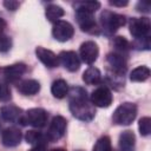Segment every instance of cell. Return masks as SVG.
Wrapping results in <instances>:
<instances>
[{"label":"cell","instance_id":"cell-8","mask_svg":"<svg viewBox=\"0 0 151 151\" xmlns=\"http://www.w3.org/2000/svg\"><path fill=\"white\" fill-rule=\"evenodd\" d=\"M52 34L54 37V39H57L58 41H67L70 40L73 34H74V28L73 26L65 20H59L57 22H54L53 28H52Z\"/></svg>","mask_w":151,"mask_h":151},{"label":"cell","instance_id":"cell-1","mask_svg":"<svg viewBox=\"0 0 151 151\" xmlns=\"http://www.w3.org/2000/svg\"><path fill=\"white\" fill-rule=\"evenodd\" d=\"M70 111L71 113L83 120L90 122L96 114L94 106L87 98L86 91L81 87H72L70 91Z\"/></svg>","mask_w":151,"mask_h":151},{"label":"cell","instance_id":"cell-23","mask_svg":"<svg viewBox=\"0 0 151 151\" xmlns=\"http://www.w3.org/2000/svg\"><path fill=\"white\" fill-rule=\"evenodd\" d=\"M64 13H65L64 9H63L60 6L54 5V4L48 5V6L46 7V12H45L46 18H47L50 21H52V22L59 21V19L64 15Z\"/></svg>","mask_w":151,"mask_h":151},{"label":"cell","instance_id":"cell-22","mask_svg":"<svg viewBox=\"0 0 151 151\" xmlns=\"http://www.w3.org/2000/svg\"><path fill=\"white\" fill-rule=\"evenodd\" d=\"M150 77V68L146 66H138L134 70H132V72L130 73V79L131 81H145L146 79H149Z\"/></svg>","mask_w":151,"mask_h":151},{"label":"cell","instance_id":"cell-21","mask_svg":"<svg viewBox=\"0 0 151 151\" xmlns=\"http://www.w3.org/2000/svg\"><path fill=\"white\" fill-rule=\"evenodd\" d=\"M100 79H101V74H100V71L97 67L91 66L87 70H85V72L83 73V80L88 85L99 84Z\"/></svg>","mask_w":151,"mask_h":151},{"label":"cell","instance_id":"cell-12","mask_svg":"<svg viewBox=\"0 0 151 151\" xmlns=\"http://www.w3.org/2000/svg\"><path fill=\"white\" fill-rule=\"evenodd\" d=\"M76 17H77V21L81 31L93 32V29L96 28V20H94L93 13L85 11V9H77Z\"/></svg>","mask_w":151,"mask_h":151},{"label":"cell","instance_id":"cell-14","mask_svg":"<svg viewBox=\"0 0 151 151\" xmlns=\"http://www.w3.org/2000/svg\"><path fill=\"white\" fill-rule=\"evenodd\" d=\"M35 55L37 58L48 68H53V67H57L58 64H59V60H58V57L57 54H54L52 51L45 48V47H37L35 48Z\"/></svg>","mask_w":151,"mask_h":151},{"label":"cell","instance_id":"cell-3","mask_svg":"<svg viewBox=\"0 0 151 151\" xmlns=\"http://www.w3.org/2000/svg\"><path fill=\"white\" fill-rule=\"evenodd\" d=\"M126 19L124 15L113 13L111 11H104L100 14V26L106 34H113L119 27L124 26Z\"/></svg>","mask_w":151,"mask_h":151},{"label":"cell","instance_id":"cell-26","mask_svg":"<svg viewBox=\"0 0 151 151\" xmlns=\"http://www.w3.org/2000/svg\"><path fill=\"white\" fill-rule=\"evenodd\" d=\"M113 46L116 47V50L118 51L117 53H124L126 51H129L130 48V42L124 38V37H116L113 39Z\"/></svg>","mask_w":151,"mask_h":151},{"label":"cell","instance_id":"cell-30","mask_svg":"<svg viewBox=\"0 0 151 151\" xmlns=\"http://www.w3.org/2000/svg\"><path fill=\"white\" fill-rule=\"evenodd\" d=\"M136 8H137V11H138V12H144V13H147V12H150L151 5H150L149 2H146V1H139V2L137 4Z\"/></svg>","mask_w":151,"mask_h":151},{"label":"cell","instance_id":"cell-5","mask_svg":"<svg viewBox=\"0 0 151 151\" xmlns=\"http://www.w3.org/2000/svg\"><path fill=\"white\" fill-rule=\"evenodd\" d=\"M66 127H67V120L63 116L53 117V119H52V122L50 124L48 131L46 133L47 139L50 142H55V140L60 139L65 134Z\"/></svg>","mask_w":151,"mask_h":151},{"label":"cell","instance_id":"cell-25","mask_svg":"<svg viewBox=\"0 0 151 151\" xmlns=\"http://www.w3.org/2000/svg\"><path fill=\"white\" fill-rule=\"evenodd\" d=\"M74 6H76V9H85L91 13H94L97 9H99L100 2H98V1H80V2H77Z\"/></svg>","mask_w":151,"mask_h":151},{"label":"cell","instance_id":"cell-16","mask_svg":"<svg viewBox=\"0 0 151 151\" xmlns=\"http://www.w3.org/2000/svg\"><path fill=\"white\" fill-rule=\"evenodd\" d=\"M0 116L7 122H20L24 113L22 110L15 105H5L0 109Z\"/></svg>","mask_w":151,"mask_h":151},{"label":"cell","instance_id":"cell-4","mask_svg":"<svg viewBox=\"0 0 151 151\" xmlns=\"http://www.w3.org/2000/svg\"><path fill=\"white\" fill-rule=\"evenodd\" d=\"M20 123L22 125L28 124V125L37 127V129L44 127L47 123V112L40 107L31 109V110L26 111V113H24Z\"/></svg>","mask_w":151,"mask_h":151},{"label":"cell","instance_id":"cell-20","mask_svg":"<svg viewBox=\"0 0 151 151\" xmlns=\"http://www.w3.org/2000/svg\"><path fill=\"white\" fill-rule=\"evenodd\" d=\"M51 92H52L53 97L61 99V98L66 97V94L68 93V85L64 79L54 80L51 86Z\"/></svg>","mask_w":151,"mask_h":151},{"label":"cell","instance_id":"cell-18","mask_svg":"<svg viewBox=\"0 0 151 151\" xmlns=\"http://www.w3.org/2000/svg\"><path fill=\"white\" fill-rule=\"evenodd\" d=\"M18 90L20 93L25 94V96H33L35 93L39 92L40 90V84L38 80L34 79H26L22 80L19 85H18Z\"/></svg>","mask_w":151,"mask_h":151},{"label":"cell","instance_id":"cell-35","mask_svg":"<svg viewBox=\"0 0 151 151\" xmlns=\"http://www.w3.org/2000/svg\"><path fill=\"white\" fill-rule=\"evenodd\" d=\"M51 151H66V150L63 149V147H57V149H53V150H51Z\"/></svg>","mask_w":151,"mask_h":151},{"label":"cell","instance_id":"cell-15","mask_svg":"<svg viewBox=\"0 0 151 151\" xmlns=\"http://www.w3.org/2000/svg\"><path fill=\"white\" fill-rule=\"evenodd\" d=\"M26 65L22 64V63H17V64H13V65H9V66H6L5 68H2V74H4V78L12 83V81H17L18 79L21 78V76L26 72Z\"/></svg>","mask_w":151,"mask_h":151},{"label":"cell","instance_id":"cell-17","mask_svg":"<svg viewBox=\"0 0 151 151\" xmlns=\"http://www.w3.org/2000/svg\"><path fill=\"white\" fill-rule=\"evenodd\" d=\"M136 137L130 130H125L119 136V147L122 151H134Z\"/></svg>","mask_w":151,"mask_h":151},{"label":"cell","instance_id":"cell-31","mask_svg":"<svg viewBox=\"0 0 151 151\" xmlns=\"http://www.w3.org/2000/svg\"><path fill=\"white\" fill-rule=\"evenodd\" d=\"M19 1H15V0H6L4 1V6L8 9V11H15L18 7H19Z\"/></svg>","mask_w":151,"mask_h":151},{"label":"cell","instance_id":"cell-32","mask_svg":"<svg viewBox=\"0 0 151 151\" xmlns=\"http://www.w3.org/2000/svg\"><path fill=\"white\" fill-rule=\"evenodd\" d=\"M109 2H110V5L116 6V7H123V6H126L129 4L127 0H110Z\"/></svg>","mask_w":151,"mask_h":151},{"label":"cell","instance_id":"cell-24","mask_svg":"<svg viewBox=\"0 0 151 151\" xmlns=\"http://www.w3.org/2000/svg\"><path fill=\"white\" fill-rule=\"evenodd\" d=\"M93 151H113L112 150V145H111V139L107 136H104L101 138H99L94 146H93Z\"/></svg>","mask_w":151,"mask_h":151},{"label":"cell","instance_id":"cell-6","mask_svg":"<svg viewBox=\"0 0 151 151\" xmlns=\"http://www.w3.org/2000/svg\"><path fill=\"white\" fill-rule=\"evenodd\" d=\"M150 19L149 18H132L130 20V33L136 39L146 38L150 32Z\"/></svg>","mask_w":151,"mask_h":151},{"label":"cell","instance_id":"cell-9","mask_svg":"<svg viewBox=\"0 0 151 151\" xmlns=\"http://www.w3.org/2000/svg\"><path fill=\"white\" fill-rule=\"evenodd\" d=\"M79 54L81 57V60L86 64H93L97 58H98V54H99V48H98V45L92 41V40H88V41H85L80 45V48H79Z\"/></svg>","mask_w":151,"mask_h":151},{"label":"cell","instance_id":"cell-10","mask_svg":"<svg viewBox=\"0 0 151 151\" xmlns=\"http://www.w3.org/2000/svg\"><path fill=\"white\" fill-rule=\"evenodd\" d=\"M59 63L70 72H76L80 67V60L76 52L73 51H63L58 55Z\"/></svg>","mask_w":151,"mask_h":151},{"label":"cell","instance_id":"cell-7","mask_svg":"<svg viewBox=\"0 0 151 151\" xmlns=\"http://www.w3.org/2000/svg\"><path fill=\"white\" fill-rule=\"evenodd\" d=\"M112 100H113L112 93L106 86H100L96 88L91 93V98H90L92 105L97 107H109L112 104Z\"/></svg>","mask_w":151,"mask_h":151},{"label":"cell","instance_id":"cell-2","mask_svg":"<svg viewBox=\"0 0 151 151\" xmlns=\"http://www.w3.org/2000/svg\"><path fill=\"white\" fill-rule=\"evenodd\" d=\"M137 116V106L133 103H123L113 112L112 120L117 125H130Z\"/></svg>","mask_w":151,"mask_h":151},{"label":"cell","instance_id":"cell-19","mask_svg":"<svg viewBox=\"0 0 151 151\" xmlns=\"http://www.w3.org/2000/svg\"><path fill=\"white\" fill-rule=\"evenodd\" d=\"M25 139L28 144H31L33 146H45V144L48 140L46 134H44L42 132L37 131V130L27 131L26 134H25Z\"/></svg>","mask_w":151,"mask_h":151},{"label":"cell","instance_id":"cell-34","mask_svg":"<svg viewBox=\"0 0 151 151\" xmlns=\"http://www.w3.org/2000/svg\"><path fill=\"white\" fill-rule=\"evenodd\" d=\"M29 151H46V150H45V146H34Z\"/></svg>","mask_w":151,"mask_h":151},{"label":"cell","instance_id":"cell-13","mask_svg":"<svg viewBox=\"0 0 151 151\" xmlns=\"http://www.w3.org/2000/svg\"><path fill=\"white\" fill-rule=\"evenodd\" d=\"M22 138L21 131L17 127H7L1 133V142L7 147H14L20 144Z\"/></svg>","mask_w":151,"mask_h":151},{"label":"cell","instance_id":"cell-33","mask_svg":"<svg viewBox=\"0 0 151 151\" xmlns=\"http://www.w3.org/2000/svg\"><path fill=\"white\" fill-rule=\"evenodd\" d=\"M6 21L0 17V34H2V32H4V29L6 28Z\"/></svg>","mask_w":151,"mask_h":151},{"label":"cell","instance_id":"cell-28","mask_svg":"<svg viewBox=\"0 0 151 151\" xmlns=\"http://www.w3.org/2000/svg\"><path fill=\"white\" fill-rule=\"evenodd\" d=\"M11 98H12V94L8 85L0 83V101H8Z\"/></svg>","mask_w":151,"mask_h":151},{"label":"cell","instance_id":"cell-27","mask_svg":"<svg viewBox=\"0 0 151 151\" xmlns=\"http://www.w3.org/2000/svg\"><path fill=\"white\" fill-rule=\"evenodd\" d=\"M138 129L142 136H147L151 132V118L150 117H143L139 119Z\"/></svg>","mask_w":151,"mask_h":151},{"label":"cell","instance_id":"cell-29","mask_svg":"<svg viewBox=\"0 0 151 151\" xmlns=\"http://www.w3.org/2000/svg\"><path fill=\"white\" fill-rule=\"evenodd\" d=\"M12 47V40L4 33L0 34V52H7Z\"/></svg>","mask_w":151,"mask_h":151},{"label":"cell","instance_id":"cell-11","mask_svg":"<svg viewBox=\"0 0 151 151\" xmlns=\"http://www.w3.org/2000/svg\"><path fill=\"white\" fill-rule=\"evenodd\" d=\"M106 61L109 67L112 70V72L118 76L124 74V72L126 71V60L124 55L120 53H117V52L109 53L106 57Z\"/></svg>","mask_w":151,"mask_h":151}]
</instances>
